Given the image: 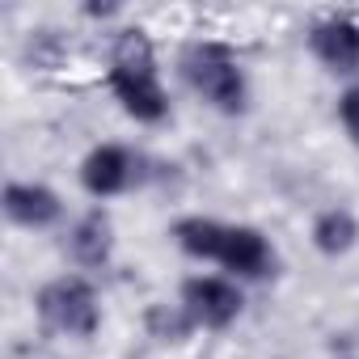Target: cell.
Segmentation results:
<instances>
[{
	"label": "cell",
	"instance_id": "5",
	"mask_svg": "<svg viewBox=\"0 0 359 359\" xmlns=\"http://www.w3.org/2000/svg\"><path fill=\"white\" fill-rule=\"evenodd\" d=\"M309 47L313 55L330 68V72H355L359 68V26L346 18H325L309 30Z\"/></svg>",
	"mask_w": 359,
	"mask_h": 359
},
{
	"label": "cell",
	"instance_id": "10",
	"mask_svg": "<svg viewBox=\"0 0 359 359\" xmlns=\"http://www.w3.org/2000/svg\"><path fill=\"white\" fill-rule=\"evenodd\" d=\"M72 254L81 266H102L110 258V216L93 208L76 229H72Z\"/></svg>",
	"mask_w": 359,
	"mask_h": 359
},
{
	"label": "cell",
	"instance_id": "8",
	"mask_svg": "<svg viewBox=\"0 0 359 359\" xmlns=\"http://www.w3.org/2000/svg\"><path fill=\"white\" fill-rule=\"evenodd\" d=\"M220 266L245 275V279H262L271 271V245L258 229H245V224H229V237H224V250H220Z\"/></svg>",
	"mask_w": 359,
	"mask_h": 359
},
{
	"label": "cell",
	"instance_id": "6",
	"mask_svg": "<svg viewBox=\"0 0 359 359\" xmlns=\"http://www.w3.org/2000/svg\"><path fill=\"white\" fill-rule=\"evenodd\" d=\"M5 216L22 229H47L64 216V203L51 187H34V182H9L5 187Z\"/></svg>",
	"mask_w": 359,
	"mask_h": 359
},
{
	"label": "cell",
	"instance_id": "11",
	"mask_svg": "<svg viewBox=\"0 0 359 359\" xmlns=\"http://www.w3.org/2000/svg\"><path fill=\"white\" fill-rule=\"evenodd\" d=\"M355 237H359V224H355V216L342 212V208H330V212H321V216L313 220V245H317L321 254H330V258L346 254V250L355 245Z\"/></svg>",
	"mask_w": 359,
	"mask_h": 359
},
{
	"label": "cell",
	"instance_id": "7",
	"mask_svg": "<svg viewBox=\"0 0 359 359\" xmlns=\"http://www.w3.org/2000/svg\"><path fill=\"white\" fill-rule=\"evenodd\" d=\"M127 177H131V156H127V148H118V144L93 148V152L85 156V165H81V182H85V191H89L93 199L118 195V191L127 187Z\"/></svg>",
	"mask_w": 359,
	"mask_h": 359
},
{
	"label": "cell",
	"instance_id": "13",
	"mask_svg": "<svg viewBox=\"0 0 359 359\" xmlns=\"http://www.w3.org/2000/svg\"><path fill=\"white\" fill-rule=\"evenodd\" d=\"M338 118H342L346 135L359 144V85H355V89H346V93L338 97Z\"/></svg>",
	"mask_w": 359,
	"mask_h": 359
},
{
	"label": "cell",
	"instance_id": "2",
	"mask_svg": "<svg viewBox=\"0 0 359 359\" xmlns=\"http://www.w3.org/2000/svg\"><path fill=\"white\" fill-rule=\"evenodd\" d=\"M182 72L195 85V93L208 97L216 110H224V114H241L245 110V93H250L245 89V72H241V64L233 60L229 47H220V43H195L182 55Z\"/></svg>",
	"mask_w": 359,
	"mask_h": 359
},
{
	"label": "cell",
	"instance_id": "3",
	"mask_svg": "<svg viewBox=\"0 0 359 359\" xmlns=\"http://www.w3.org/2000/svg\"><path fill=\"white\" fill-rule=\"evenodd\" d=\"M39 313H43L47 325H55L60 334H72V338H89L102 321L97 292L81 275H64V279L47 283L39 292Z\"/></svg>",
	"mask_w": 359,
	"mask_h": 359
},
{
	"label": "cell",
	"instance_id": "1",
	"mask_svg": "<svg viewBox=\"0 0 359 359\" xmlns=\"http://www.w3.org/2000/svg\"><path fill=\"white\" fill-rule=\"evenodd\" d=\"M110 89L123 102V110L140 123H161L169 110V97L161 89L156 76V55L144 30H123L114 43V60H110Z\"/></svg>",
	"mask_w": 359,
	"mask_h": 359
},
{
	"label": "cell",
	"instance_id": "12",
	"mask_svg": "<svg viewBox=\"0 0 359 359\" xmlns=\"http://www.w3.org/2000/svg\"><path fill=\"white\" fill-rule=\"evenodd\" d=\"M195 325L199 321L187 309H169V304H152L148 309V334L161 338V342H182V338H191Z\"/></svg>",
	"mask_w": 359,
	"mask_h": 359
},
{
	"label": "cell",
	"instance_id": "4",
	"mask_svg": "<svg viewBox=\"0 0 359 359\" xmlns=\"http://www.w3.org/2000/svg\"><path fill=\"white\" fill-rule=\"evenodd\" d=\"M182 309L208 325V330H224L237 321L241 313V292L229 283V279H216V275H195L182 283Z\"/></svg>",
	"mask_w": 359,
	"mask_h": 359
},
{
	"label": "cell",
	"instance_id": "9",
	"mask_svg": "<svg viewBox=\"0 0 359 359\" xmlns=\"http://www.w3.org/2000/svg\"><path fill=\"white\" fill-rule=\"evenodd\" d=\"M224 237H229V224H220V220H203V216H187V220H177V224H173V241L182 245L191 258H212V262H220Z\"/></svg>",
	"mask_w": 359,
	"mask_h": 359
}]
</instances>
